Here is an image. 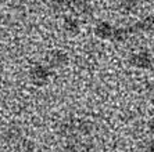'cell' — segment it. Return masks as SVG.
<instances>
[{"instance_id": "6da1fadb", "label": "cell", "mask_w": 154, "mask_h": 152, "mask_svg": "<svg viewBox=\"0 0 154 152\" xmlns=\"http://www.w3.org/2000/svg\"><path fill=\"white\" fill-rule=\"evenodd\" d=\"M31 78L35 85H43L49 78V69H46L45 67H36L31 72Z\"/></svg>"}, {"instance_id": "3957f363", "label": "cell", "mask_w": 154, "mask_h": 152, "mask_svg": "<svg viewBox=\"0 0 154 152\" xmlns=\"http://www.w3.org/2000/svg\"><path fill=\"white\" fill-rule=\"evenodd\" d=\"M51 65H54V67H58V65H63L65 62V55L63 53H60V51H56V53H53L50 55V61H49Z\"/></svg>"}, {"instance_id": "7a4b0ae2", "label": "cell", "mask_w": 154, "mask_h": 152, "mask_svg": "<svg viewBox=\"0 0 154 152\" xmlns=\"http://www.w3.org/2000/svg\"><path fill=\"white\" fill-rule=\"evenodd\" d=\"M132 62L135 65H137V67H140V68H146V67H149V65L151 64V60H150V57L147 55V54L142 53V54H136V55H133L132 57Z\"/></svg>"}]
</instances>
